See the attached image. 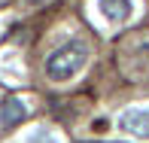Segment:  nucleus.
Listing matches in <instances>:
<instances>
[{
    "label": "nucleus",
    "instance_id": "obj_1",
    "mask_svg": "<svg viewBox=\"0 0 149 143\" xmlns=\"http://www.w3.org/2000/svg\"><path fill=\"white\" fill-rule=\"evenodd\" d=\"M85 61H88V46L82 40H70L46 58V76L52 82H67L85 67Z\"/></svg>",
    "mask_w": 149,
    "mask_h": 143
},
{
    "label": "nucleus",
    "instance_id": "obj_3",
    "mask_svg": "<svg viewBox=\"0 0 149 143\" xmlns=\"http://www.w3.org/2000/svg\"><path fill=\"white\" fill-rule=\"evenodd\" d=\"M24 116H28V110H24L22 100H18V98H6L3 107H0V125H3V128H12V125H18Z\"/></svg>",
    "mask_w": 149,
    "mask_h": 143
},
{
    "label": "nucleus",
    "instance_id": "obj_5",
    "mask_svg": "<svg viewBox=\"0 0 149 143\" xmlns=\"http://www.w3.org/2000/svg\"><path fill=\"white\" fill-rule=\"evenodd\" d=\"M28 143H58L55 137H52L49 131H37V134H31V140Z\"/></svg>",
    "mask_w": 149,
    "mask_h": 143
},
{
    "label": "nucleus",
    "instance_id": "obj_2",
    "mask_svg": "<svg viewBox=\"0 0 149 143\" xmlns=\"http://www.w3.org/2000/svg\"><path fill=\"white\" fill-rule=\"evenodd\" d=\"M119 125H122V131L134 134V137H149V107L146 110H125Z\"/></svg>",
    "mask_w": 149,
    "mask_h": 143
},
{
    "label": "nucleus",
    "instance_id": "obj_4",
    "mask_svg": "<svg viewBox=\"0 0 149 143\" xmlns=\"http://www.w3.org/2000/svg\"><path fill=\"white\" fill-rule=\"evenodd\" d=\"M97 6L110 22H125L131 15V0H100Z\"/></svg>",
    "mask_w": 149,
    "mask_h": 143
}]
</instances>
